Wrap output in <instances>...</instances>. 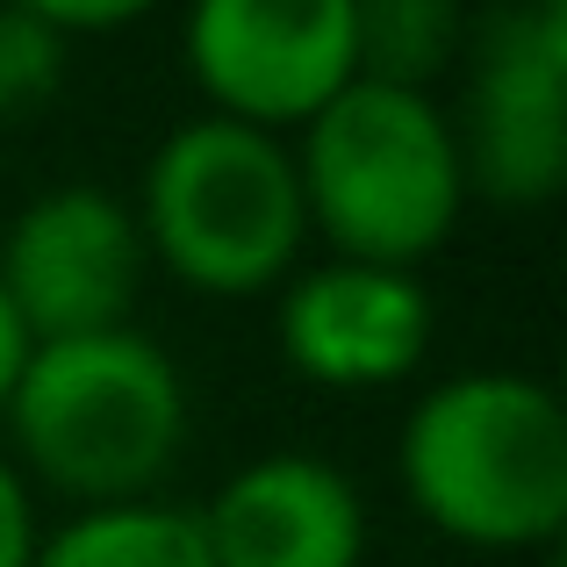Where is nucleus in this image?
I'll list each match as a JSON object with an SVG mask.
<instances>
[{"instance_id": "6e6552de", "label": "nucleus", "mask_w": 567, "mask_h": 567, "mask_svg": "<svg viewBox=\"0 0 567 567\" xmlns=\"http://www.w3.org/2000/svg\"><path fill=\"white\" fill-rule=\"evenodd\" d=\"M439 331L431 288L402 266H367V259H323L280 280L274 338L280 360L302 381L360 395V388H395L416 374Z\"/></svg>"}, {"instance_id": "20e7f679", "label": "nucleus", "mask_w": 567, "mask_h": 567, "mask_svg": "<svg viewBox=\"0 0 567 567\" xmlns=\"http://www.w3.org/2000/svg\"><path fill=\"white\" fill-rule=\"evenodd\" d=\"M137 230L144 251L194 295H266L302 259V181H295L288 137L194 115L166 130L144 158L137 187Z\"/></svg>"}, {"instance_id": "7ed1b4c3", "label": "nucleus", "mask_w": 567, "mask_h": 567, "mask_svg": "<svg viewBox=\"0 0 567 567\" xmlns=\"http://www.w3.org/2000/svg\"><path fill=\"white\" fill-rule=\"evenodd\" d=\"M288 152L302 216L317 237H331V259L416 274L467 208L453 115L439 109V94L352 80L295 130Z\"/></svg>"}, {"instance_id": "1a4fd4ad", "label": "nucleus", "mask_w": 567, "mask_h": 567, "mask_svg": "<svg viewBox=\"0 0 567 567\" xmlns=\"http://www.w3.org/2000/svg\"><path fill=\"white\" fill-rule=\"evenodd\" d=\"M208 567H360L367 503L323 453H259L202 503Z\"/></svg>"}, {"instance_id": "f8f14e48", "label": "nucleus", "mask_w": 567, "mask_h": 567, "mask_svg": "<svg viewBox=\"0 0 567 567\" xmlns=\"http://www.w3.org/2000/svg\"><path fill=\"white\" fill-rule=\"evenodd\" d=\"M65 58H72V43L37 14V0L0 8V130L29 123L43 101H58Z\"/></svg>"}, {"instance_id": "f257e3e1", "label": "nucleus", "mask_w": 567, "mask_h": 567, "mask_svg": "<svg viewBox=\"0 0 567 567\" xmlns=\"http://www.w3.org/2000/svg\"><path fill=\"white\" fill-rule=\"evenodd\" d=\"M395 467L410 511L467 554H532L567 525V410L517 367L431 381L395 431Z\"/></svg>"}, {"instance_id": "423d86ee", "label": "nucleus", "mask_w": 567, "mask_h": 567, "mask_svg": "<svg viewBox=\"0 0 567 567\" xmlns=\"http://www.w3.org/2000/svg\"><path fill=\"white\" fill-rule=\"evenodd\" d=\"M208 115L295 137L331 94L360 80L352 0H202L181 29Z\"/></svg>"}, {"instance_id": "ddd939ff", "label": "nucleus", "mask_w": 567, "mask_h": 567, "mask_svg": "<svg viewBox=\"0 0 567 567\" xmlns=\"http://www.w3.org/2000/svg\"><path fill=\"white\" fill-rule=\"evenodd\" d=\"M43 546V525H37V488L22 482L8 453H0V567H29Z\"/></svg>"}, {"instance_id": "0eeeda50", "label": "nucleus", "mask_w": 567, "mask_h": 567, "mask_svg": "<svg viewBox=\"0 0 567 567\" xmlns=\"http://www.w3.org/2000/svg\"><path fill=\"white\" fill-rule=\"evenodd\" d=\"M144 266L152 251H144L137 208L86 181L43 187L0 230V295L14 302L29 346L130 323Z\"/></svg>"}, {"instance_id": "9b49d317", "label": "nucleus", "mask_w": 567, "mask_h": 567, "mask_svg": "<svg viewBox=\"0 0 567 567\" xmlns=\"http://www.w3.org/2000/svg\"><path fill=\"white\" fill-rule=\"evenodd\" d=\"M460 51V8L453 0H352V65L360 80L431 94Z\"/></svg>"}, {"instance_id": "f03ea898", "label": "nucleus", "mask_w": 567, "mask_h": 567, "mask_svg": "<svg viewBox=\"0 0 567 567\" xmlns=\"http://www.w3.org/2000/svg\"><path fill=\"white\" fill-rule=\"evenodd\" d=\"M187 381L166 346H152L137 323H115L29 346L22 381L0 410V453L22 467L29 488L43 482L80 511H109L158 496L187 445Z\"/></svg>"}, {"instance_id": "9d476101", "label": "nucleus", "mask_w": 567, "mask_h": 567, "mask_svg": "<svg viewBox=\"0 0 567 567\" xmlns=\"http://www.w3.org/2000/svg\"><path fill=\"white\" fill-rule=\"evenodd\" d=\"M29 567H208L202 517L187 503H109V511H72L43 532Z\"/></svg>"}, {"instance_id": "4468645a", "label": "nucleus", "mask_w": 567, "mask_h": 567, "mask_svg": "<svg viewBox=\"0 0 567 567\" xmlns=\"http://www.w3.org/2000/svg\"><path fill=\"white\" fill-rule=\"evenodd\" d=\"M22 360H29V331H22V317H14V302L0 295V410H8L14 381H22Z\"/></svg>"}, {"instance_id": "39448f33", "label": "nucleus", "mask_w": 567, "mask_h": 567, "mask_svg": "<svg viewBox=\"0 0 567 567\" xmlns=\"http://www.w3.org/2000/svg\"><path fill=\"white\" fill-rule=\"evenodd\" d=\"M467 194L539 208L567 187V0H517L474 22L453 115Z\"/></svg>"}]
</instances>
